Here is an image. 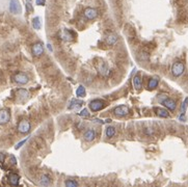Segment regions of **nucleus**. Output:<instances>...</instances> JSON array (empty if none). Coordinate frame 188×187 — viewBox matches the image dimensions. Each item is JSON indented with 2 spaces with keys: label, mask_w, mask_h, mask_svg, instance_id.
<instances>
[{
  "label": "nucleus",
  "mask_w": 188,
  "mask_h": 187,
  "mask_svg": "<svg viewBox=\"0 0 188 187\" xmlns=\"http://www.w3.org/2000/svg\"><path fill=\"white\" fill-rule=\"evenodd\" d=\"M64 185L67 187H76L78 186V182H76V181H73V180H67Z\"/></svg>",
  "instance_id": "393cba45"
},
{
  "label": "nucleus",
  "mask_w": 188,
  "mask_h": 187,
  "mask_svg": "<svg viewBox=\"0 0 188 187\" xmlns=\"http://www.w3.org/2000/svg\"><path fill=\"white\" fill-rule=\"evenodd\" d=\"M30 128H31V125H30V123L27 120H23V121H21L18 124V131L20 133H23V134L29 132Z\"/></svg>",
  "instance_id": "20e7f679"
},
{
  "label": "nucleus",
  "mask_w": 188,
  "mask_h": 187,
  "mask_svg": "<svg viewBox=\"0 0 188 187\" xmlns=\"http://www.w3.org/2000/svg\"><path fill=\"white\" fill-rule=\"evenodd\" d=\"M9 11L13 14L17 15L21 13V4L19 0H11L9 1Z\"/></svg>",
  "instance_id": "423d86ee"
},
{
  "label": "nucleus",
  "mask_w": 188,
  "mask_h": 187,
  "mask_svg": "<svg viewBox=\"0 0 188 187\" xmlns=\"http://www.w3.org/2000/svg\"><path fill=\"white\" fill-rule=\"evenodd\" d=\"M27 139H28V138H25V139H24V140H22V142H19V144L16 146V149H17V150H18V149L20 148V147H22V144H25V142H27Z\"/></svg>",
  "instance_id": "7c9ffc66"
},
{
  "label": "nucleus",
  "mask_w": 188,
  "mask_h": 187,
  "mask_svg": "<svg viewBox=\"0 0 188 187\" xmlns=\"http://www.w3.org/2000/svg\"><path fill=\"white\" fill-rule=\"evenodd\" d=\"M14 80L15 82L19 83V84H26V83L28 82L29 78H28V76L26 75L25 73L20 72V73H17L16 75L14 76Z\"/></svg>",
  "instance_id": "0eeeda50"
},
{
  "label": "nucleus",
  "mask_w": 188,
  "mask_h": 187,
  "mask_svg": "<svg viewBox=\"0 0 188 187\" xmlns=\"http://www.w3.org/2000/svg\"><path fill=\"white\" fill-rule=\"evenodd\" d=\"M84 16L87 20H94L98 17V11L93 7H87L84 11Z\"/></svg>",
  "instance_id": "1a4fd4ad"
},
{
  "label": "nucleus",
  "mask_w": 188,
  "mask_h": 187,
  "mask_svg": "<svg viewBox=\"0 0 188 187\" xmlns=\"http://www.w3.org/2000/svg\"><path fill=\"white\" fill-rule=\"evenodd\" d=\"M40 185H42V186H48V185H50V179H49V177L45 176V175L41 176V178H40Z\"/></svg>",
  "instance_id": "412c9836"
},
{
  "label": "nucleus",
  "mask_w": 188,
  "mask_h": 187,
  "mask_svg": "<svg viewBox=\"0 0 188 187\" xmlns=\"http://www.w3.org/2000/svg\"><path fill=\"white\" fill-rule=\"evenodd\" d=\"M166 98H168V95H166V93H160V95H158V100L160 101V102H162V101L165 100Z\"/></svg>",
  "instance_id": "c85d7f7f"
},
{
  "label": "nucleus",
  "mask_w": 188,
  "mask_h": 187,
  "mask_svg": "<svg viewBox=\"0 0 188 187\" xmlns=\"http://www.w3.org/2000/svg\"><path fill=\"white\" fill-rule=\"evenodd\" d=\"M11 120V113L7 109L0 110V125L7 124Z\"/></svg>",
  "instance_id": "6e6552de"
},
{
  "label": "nucleus",
  "mask_w": 188,
  "mask_h": 187,
  "mask_svg": "<svg viewBox=\"0 0 188 187\" xmlns=\"http://www.w3.org/2000/svg\"><path fill=\"white\" fill-rule=\"evenodd\" d=\"M79 115L82 116V118H85V119H86V118H90V111H88V110L86 109V108H84V109H82L80 112H79Z\"/></svg>",
  "instance_id": "a878e982"
},
{
  "label": "nucleus",
  "mask_w": 188,
  "mask_h": 187,
  "mask_svg": "<svg viewBox=\"0 0 188 187\" xmlns=\"http://www.w3.org/2000/svg\"><path fill=\"white\" fill-rule=\"evenodd\" d=\"M154 110H155L157 115L161 116V118H168V116H170V112H168V109H164V108H161V107H155Z\"/></svg>",
  "instance_id": "4468645a"
},
{
  "label": "nucleus",
  "mask_w": 188,
  "mask_h": 187,
  "mask_svg": "<svg viewBox=\"0 0 188 187\" xmlns=\"http://www.w3.org/2000/svg\"><path fill=\"white\" fill-rule=\"evenodd\" d=\"M132 83H133L134 89H137V91H139L142 86V82H141V78H140V76H138V75L134 76L133 80H132Z\"/></svg>",
  "instance_id": "dca6fc26"
},
{
  "label": "nucleus",
  "mask_w": 188,
  "mask_h": 187,
  "mask_svg": "<svg viewBox=\"0 0 188 187\" xmlns=\"http://www.w3.org/2000/svg\"><path fill=\"white\" fill-rule=\"evenodd\" d=\"M59 38L62 40V41L71 42V41H73L74 38H75V34H74V32L70 31V30L64 29L59 32Z\"/></svg>",
  "instance_id": "39448f33"
},
{
  "label": "nucleus",
  "mask_w": 188,
  "mask_h": 187,
  "mask_svg": "<svg viewBox=\"0 0 188 187\" xmlns=\"http://www.w3.org/2000/svg\"><path fill=\"white\" fill-rule=\"evenodd\" d=\"M96 136H97V133L95 132L94 130H92V129L87 130L86 132L84 133V135H83V137H84V139L86 142H93V140L96 138Z\"/></svg>",
  "instance_id": "ddd939ff"
},
{
  "label": "nucleus",
  "mask_w": 188,
  "mask_h": 187,
  "mask_svg": "<svg viewBox=\"0 0 188 187\" xmlns=\"http://www.w3.org/2000/svg\"><path fill=\"white\" fill-rule=\"evenodd\" d=\"M98 71L101 75L106 76L108 73H109V68H108L107 64H106L105 62H101L100 66H98Z\"/></svg>",
  "instance_id": "f3484780"
},
{
  "label": "nucleus",
  "mask_w": 188,
  "mask_h": 187,
  "mask_svg": "<svg viewBox=\"0 0 188 187\" xmlns=\"http://www.w3.org/2000/svg\"><path fill=\"white\" fill-rule=\"evenodd\" d=\"M184 70H185V67L184 64L182 62H176L172 64V74L175 77H179L183 74Z\"/></svg>",
  "instance_id": "f257e3e1"
},
{
  "label": "nucleus",
  "mask_w": 188,
  "mask_h": 187,
  "mask_svg": "<svg viewBox=\"0 0 188 187\" xmlns=\"http://www.w3.org/2000/svg\"><path fill=\"white\" fill-rule=\"evenodd\" d=\"M26 8H27V11H32L33 8H32L31 5V0H26Z\"/></svg>",
  "instance_id": "cd10ccee"
},
{
  "label": "nucleus",
  "mask_w": 188,
  "mask_h": 187,
  "mask_svg": "<svg viewBox=\"0 0 188 187\" xmlns=\"http://www.w3.org/2000/svg\"><path fill=\"white\" fill-rule=\"evenodd\" d=\"M117 34H109V35H107V38H106V43H107V45L109 46H112L114 45L115 43H117Z\"/></svg>",
  "instance_id": "a211bd4d"
},
{
  "label": "nucleus",
  "mask_w": 188,
  "mask_h": 187,
  "mask_svg": "<svg viewBox=\"0 0 188 187\" xmlns=\"http://www.w3.org/2000/svg\"><path fill=\"white\" fill-rule=\"evenodd\" d=\"M105 134L107 137H113L115 134V128L112 127V126H109V127L106 128V131H105Z\"/></svg>",
  "instance_id": "5701e85b"
},
{
  "label": "nucleus",
  "mask_w": 188,
  "mask_h": 187,
  "mask_svg": "<svg viewBox=\"0 0 188 187\" xmlns=\"http://www.w3.org/2000/svg\"><path fill=\"white\" fill-rule=\"evenodd\" d=\"M31 51H32V54L35 55V56H37V57L41 56V55L43 54V52H44L43 44H42V43H35V45L32 46Z\"/></svg>",
  "instance_id": "9d476101"
},
{
  "label": "nucleus",
  "mask_w": 188,
  "mask_h": 187,
  "mask_svg": "<svg viewBox=\"0 0 188 187\" xmlns=\"http://www.w3.org/2000/svg\"><path fill=\"white\" fill-rule=\"evenodd\" d=\"M187 107H188V97L185 99V100H184L183 104H182V106H181V112H182V113H185Z\"/></svg>",
  "instance_id": "bb28decb"
},
{
  "label": "nucleus",
  "mask_w": 188,
  "mask_h": 187,
  "mask_svg": "<svg viewBox=\"0 0 188 187\" xmlns=\"http://www.w3.org/2000/svg\"><path fill=\"white\" fill-rule=\"evenodd\" d=\"M161 103H162V104L164 105L165 107L168 108V110H170V111H174V110L176 109V107H177L176 102H175L174 100H172V99H170V98H166L165 100H163Z\"/></svg>",
  "instance_id": "9b49d317"
},
{
  "label": "nucleus",
  "mask_w": 188,
  "mask_h": 187,
  "mask_svg": "<svg viewBox=\"0 0 188 187\" xmlns=\"http://www.w3.org/2000/svg\"><path fill=\"white\" fill-rule=\"evenodd\" d=\"M85 93H86V91H85V87L83 86V85H79L77 91H76V95H77V97H79V98L84 97Z\"/></svg>",
  "instance_id": "b1692460"
},
{
  "label": "nucleus",
  "mask_w": 188,
  "mask_h": 187,
  "mask_svg": "<svg viewBox=\"0 0 188 187\" xmlns=\"http://www.w3.org/2000/svg\"><path fill=\"white\" fill-rule=\"evenodd\" d=\"M4 158H5V155L3 153H0V163H2L4 161Z\"/></svg>",
  "instance_id": "2f4dec72"
},
{
  "label": "nucleus",
  "mask_w": 188,
  "mask_h": 187,
  "mask_svg": "<svg viewBox=\"0 0 188 187\" xmlns=\"http://www.w3.org/2000/svg\"><path fill=\"white\" fill-rule=\"evenodd\" d=\"M158 83H159L158 78H151V79L149 80V83H148V87H149V89H156V87L158 86Z\"/></svg>",
  "instance_id": "6ab92c4d"
},
{
  "label": "nucleus",
  "mask_w": 188,
  "mask_h": 187,
  "mask_svg": "<svg viewBox=\"0 0 188 187\" xmlns=\"http://www.w3.org/2000/svg\"><path fill=\"white\" fill-rule=\"evenodd\" d=\"M129 111H130V109H129V107L126 106V105H121V106H117V107H115L114 109H113L114 115L119 116V118L127 115V114L129 113Z\"/></svg>",
  "instance_id": "7ed1b4c3"
},
{
  "label": "nucleus",
  "mask_w": 188,
  "mask_h": 187,
  "mask_svg": "<svg viewBox=\"0 0 188 187\" xmlns=\"http://www.w3.org/2000/svg\"><path fill=\"white\" fill-rule=\"evenodd\" d=\"M32 26H33L35 29H40V28L42 27V22H41V18H40V17L33 18V20H32Z\"/></svg>",
  "instance_id": "4be33fe9"
},
{
  "label": "nucleus",
  "mask_w": 188,
  "mask_h": 187,
  "mask_svg": "<svg viewBox=\"0 0 188 187\" xmlns=\"http://www.w3.org/2000/svg\"><path fill=\"white\" fill-rule=\"evenodd\" d=\"M17 97H18V99L20 101H25L27 100L28 97H29V93H28V91H26V89H18V91H17Z\"/></svg>",
  "instance_id": "f8f14e48"
},
{
  "label": "nucleus",
  "mask_w": 188,
  "mask_h": 187,
  "mask_svg": "<svg viewBox=\"0 0 188 187\" xmlns=\"http://www.w3.org/2000/svg\"><path fill=\"white\" fill-rule=\"evenodd\" d=\"M19 180H20V177L17 175V174H9L8 175V182L11 185H14V186H17L19 184Z\"/></svg>",
  "instance_id": "2eb2a0df"
},
{
  "label": "nucleus",
  "mask_w": 188,
  "mask_h": 187,
  "mask_svg": "<svg viewBox=\"0 0 188 187\" xmlns=\"http://www.w3.org/2000/svg\"><path fill=\"white\" fill-rule=\"evenodd\" d=\"M37 5H45L46 4V0H35Z\"/></svg>",
  "instance_id": "c756f323"
},
{
  "label": "nucleus",
  "mask_w": 188,
  "mask_h": 187,
  "mask_svg": "<svg viewBox=\"0 0 188 187\" xmlns=\"http://www.w3.org/2000/svg\"><path fill=\"white\" fill-rule=\"evenodd\" d=\"M82 104H83L82 101L73 99V100L71 101V103H70V105H69V109H74V108H76V107H79V106H81Z\"/></svg>",
  "instance_id": "aec40b11"
},
{
  "label": "nucleus",
  "mask_w": 188,
  "mask_h": 187,
  "mask_svg": "<svg viewBox=\"0 0 188 187\" xmlns=\"http://www.w3.org/2000/svg\"><path fill=\"white\" fill-rule=\"evenodd\" d=\"M105 102L103 100H100V99H96V100H93L90 103V108L93 111H99V110L103 109L105 107Z\"/></svg>",
  "instance_id": "f03ea898"
}]
</instances>
